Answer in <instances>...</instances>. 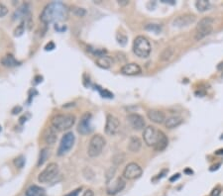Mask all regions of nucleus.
Wrapping results in <instances>:
<instances>
[{"label":"nucleus","instance_id":"obj_1","mask_svg":"<svg viewBox=\"0 0 223 196\" xmlns=\"http://www.w3.org/2000/svg\"><path fill=\"white\" fill-rule=\"evenodd\" d=\"M69 17V9L63 2H51L44 8L40 15V20L44 24L58 23L66 20Z\"/></svg>","mask_w":223,"mask_h":196},{"label":"nucleus","instance_id":"obj_2","mask_svg":"<svg viewBox=\"0 0 223 196\" xmlns=\"http://www.w3.org/2000/svg\"><path fill=\"white\" fill-rule=\"evenodd\" d=\"M152 51L151 44L144 36H138L133 42V52L141 59H147Z\"/></svg>","mask_w":223,"mask_h":196},{"label":"nucleus","instance_id":"obj_3","mask_svg":"<svg viewBox=\"0 0 223 196\" xmlns=\"http://www.w3.org/2000/svg\"><path fill=\"white\" fill-rule=\"evenodd\" d=\"M74 123H76V116L72 114H58L52 119V126L58 131L71 129Z\"/></svg>","mask_w":223,"mask_h":196},{"label":"nucleus","instance_id":"obj_4","mask_svg":"<svg viewBox=\"0 0 223 196\" xmlns=\"http://www.w3.org/2000/svg\"><path fill=\"white\" fill-rule=\"evenodd\" d=\"M213 23L214 19L211 17H204L198 22L196 26V34H194V40L200 41L206 36L210 35L213 31Z\"/></svg>","mask_w":223,"mask_h":196},{"label":"nucleus","instance_id":"obj_5","mask_svg":"<svg viewBox=\"0 0 223 196\" xmlns=\"http://www.w3.org/2000/svg\"><path fill=\"white\" fill-rule=\"evenodd\" d=\"M106 145V141H105L104 137L101 135L97 134L92 136V138L89 141L88 145V150L87 154L90 158H96L98 157L100 154L102 153L103 148Z\"/></svg>","mask_w":223,"mask_h":196},{"label":"nucleus","instance_id":"obj_6","mask_svg":"<svg viewBox=\"0 0 223 196\" xmlns=\"http://www.w3.org/2000/svg\"><path fill=\"white\" fill-rule=\"evenodd\" d=\"M58 173V165L56 162H51L38 176V180L41 183H47L54 179Z\"/></svg>","mask_w":223,"mask_h":196},{"label":"nucleus","instance_id":"obj_7","mask_svg":"<svg viewBox=\"0 0 223 196\" xmlns=\"http://www.w3.org/2000/svg\"><path fill=\"white\" fill-rule=\"evenodd\" d=\"M74 141H76V137H74L72 132H68V133L64 135L58 149V156H64L66 153H69L71 151V149L74 147Z\"/></svg>","mask_w":223,"mask_h":196},{"label":"nucleus","instance_id":"obj_8","mask_svg":"<svg viewBox=\"0 0 223 196\" xmlns=\"http://www.w3.org/2000/svg\"><path fill=\"white\" fill-rule=\"evenodd\" d=\"M143 173L142 167L136 162H130L126 165V167L123 170V177L129 180H133V179L139 178Z\"/></svg>","mask_w":223,"mask_h":196},{"label":"nucleus","instance_id":"obj_9","mask_svg":"<svg viewBox=\"0 0 223 196\" xmlns=\"http://www.w3.org/2000/svg\"><path fill=\"white\" fill-rule=\"evenodd\" d=\"M159 132L160 130L155 128L154 126H148L147 128H145L143 132V139L145 144L149 147L154 148L159 137Z\"/></svg>","mask_w":223,"mask_h":196},{"label":"nucleus","instance_id":"obj_10","mask_svg":"<svg viewBox=\"0 0 223 196\" xmlns=\"http://www.w3.org/2000/svg\"><path fill=\"white\" fill-rule=\"evenodd\" d=\"M120 130V122L118 118L113 115H107L106 124H105V133L108 136H115Z\"/></svg>","mask_w":223,"mask_h":196},{"label":"nucleus","instance_id":"obj_11","mask_svg":"<svg viewBox=\"0 0 223 196\" xmlns=\"http://www.w3.org/2000/svg\"><path fill=\"white\" fill-rule=\"evenodd\" d=\"M91 117L92 115L90 113L86 112L82 115V119H80L79 126H77V132L82 135H87L90 134L92 131V127H91Z\"/></svg>","mask_w":223,"mask_h":196},{"label":"nucleus","instance_id":"obj_12","mask_svg":"<svg viewBox=\"0 0 223 196\" xmlns=\"http://www.w3.org/2000/svg\"><path fill=\"white\" fill-rule=\"evenodd\" d=\"M194 22H196V16L191 14H185L175 18L172 21V26L178 27V28H183V27H188Z\"/></svg>","mask_w":223,"mask_h":196},{"label":"nucleus","instance_id":"obj_13","mask_svg":"<svg viewBox=\"0 0 223 196\" xmlns=\"http://www.w3.org/2000/svg\"><path fill=\"white\" fill-rule=\"evenodd\" d=\"M126 186V182L122 177H118L115 181H112L107 184V194L115 195L117 193L121 192Z\"/></svg>","mask_w":223,"mask_h":196},{"label":"nucleus","instance_id":"obj_14","mask_svg":"<svg viewBox=\"0 0 223 196\" xmlns=\"http://www.w3.org/2000/svg\"><path fill=\"white\" fill-rule=\"evenodd\" d=\"M127 121L134 130H142L144 129L145 125H146L144 118L141 115L136 114V113H132V114L128 115Z\"/></svg>","mask_w":223,"mask_h":196},{"label":"nucleus","instance_id":"obj_15","mask_svg":"<svg viewBox=\"0 0 223 196\" xmlns=\"http://www.w3.org/2000/svg\"><path fill=\"white\" fill-rule=\"evenodd\" d=\"M147 116L149 118V120H151L152 122L156 124H163L166 121V115L164 112L160 111V110L152 109L149 110L147 113Z\"/></svg>","mask_w":223,"mask_h":196},{"label":"nucleus","instance_id":"obj_16","mask_svg":"<svg viewBox=\"0 0 223 196\" xmlns=\"http://www.w3.org/2000/svg\"><path fill=\"white\" fill-rule=\"evenodd\" d=\"M121 73L124 75H137L141 73V67L135 62L126 63L121 67Z\"/></svg>","mask_w":223,"mask_h":196},{"label":"nucleus","instance_id":"obj_17","mask_svg":"<svg viewBox=\"0 0 223 196\" xmlns=\"http://www.w3.org/2000/svg\"><path fill=\"white\" fill-rule=\"evenodd\" d=\"M58 139V135H57V129L54 128V127H49V128L46 129L44 133V141L46 144L48 145H54V144L57 142Z\"/></svg>","mask_w":223,"mask_h":196},{"label":"nucleus","instance_id":"obj_18","mask_svg":"<svg viewBox=\"0 0 223 196\" xmlns=\"http://www.w3.org/2000/svg\"><path fill=\"white\" fill-rule=\"evenodd\" d=\"M168 144H169L168 137L166 136V134L164 133V132L160 131L159 132V137H158L157 143H156V145L154 146L155 151H164L167 147H168Z\"/></svg>","mask_w":223,"mask_h":196},{"label":"nucleus","instance_id":"obj_19","mask_svg":"<svg viewBox=\"0 0 223 196\" xmlns=\"http://www.w3.org/2000/svg\"><path fill=\"white\" fill-rule=\"evenodd\" d=\"M142 148V142L137 136H132L128 144V150L132 153H138Z\"/></svg>","mask_w":223,"mask_h":196},{"label":"nucleus","instance_id":"obj_20","mask_svg":"<svg viewBox=\"0 0 223 196\" xmlns=\"http://www.w3.org/2000/svg\"><path fill=\"white\" fill-rule=\"evenodd\" d=\"M113 63V60L112 57L109 56H102V57H98L96 59V65H98L99 67L104 68V70H108V68L111 67Z\"/></svg>","mask_w":223,"mask_h":196},{"label":"nucleus","instance_id":"obj_21","mask_svg":"<svg viewBox=\"0 0 223 196\" xmlns=\"http://www.w3.org/2000/svg\"><path fill=\"white\" fill-rule=\"evenodd\" d=\"M1 65L5 67H14L20 65V62L14 57L13 55H6L2 57L1 60Z\"/></svg>","mask_w":223,"mask_h":196},{"label":"nucleus","instance_id":"obj_22","mask_svg":"<svg viewBox=\"0 0 223 196\" xmlns=\"http://www.w3.org/2000/svg\"><path fill=\"white\" fill-rule=\"evenodd\" d=\"M26 196H47L44 188L38 185H31L26 190Z\"/></svg>","mask_w":223,"mask_h":196},{"label":"nucleus","instance_id":"obj_23","mask_svg":"<svg viewBox=\"0 0 223 196\" xmlns=\"http://www.w3.org/2000/svg\"><path fill=\"white\" fill-rule=\"evenodd\" d=\"M183 123V118L180 116H172V117L168 118L165 121V126L168 129H174L177 128Z\"/></svg>","mask_w":223,"mask_h":196},{"label":"nucleus","instance_id":"obj_24","mask_svg":"<svg viewBox=\"0 0 223 196\" xmlns=\"http://www.w3.org/2000/svg\"><path fill=\"white\" fill-rule=\"evenodd\" d=\"M174 54H175V49L172 48V47H168V48L164 49L163 52L161 53L160 55V60L161 62H168L172 59V57H174Z\"/></svg>","mask_w":223,"mask_h":196},{"label":"nucleus","instance_id":"obj_25","mask_svg":"<svg viewBox=\"0 0 223 196\" xmlns=\"http://www.w3.org/2000/svg\"><path fill=\"white\" fill-rule=\"evenodd\" d=\"M196 7L199 12H204L206 10H209L210 2L207 0H198L196 2Z\"/></svg>","mask_w":223,"mask_h":196},{"label":"nucleus","instance_id":"obj_26","mask_svg":"<svg viewBox=\"0 0 223 196\" xmlns=\"http://www.w3.org/2000/svg\"><path fill=\"white\" fill-rule=\"evenodd\" d=\"M49 154H50V151L49 149L47 148H44L43 150L41 151L40 153V157H39V159H38V164L37 165L38 167H41V165L44 164V162L47 161V159L49 158Z\"/></svg>","mask_w":223,"mask_h":196},{"label":"nucleus","instance_id":"obj_27","mask_svg":"<svg viewBox=\"0 0 223 196\" xmlns=\"http://www.w3.org/2000/svg\"><path fill=\"white\" fill-rule=\"evenodd\" d=\"M145 30L154 32L155 34H159V33L162 32V26L159 24H147L145 26Z\"/></svg>","mask_w":223,"mask_h":196},{"label":"nucleus","instance_id":"obj_28","mask_svg":"<svg viewBox=\"0 0 223 196\" xmlns=\"http://www.w3.org/2000/svg\"><path fill=\"white\" fill-rule=\"evenodd\" d=\"M116 40H117V43H118L120 46H125L128 42L127 36L122 34V33H117V34H116Z\"/></svg>","mask_w":223,"mask_h":196},{"label":"nucleus","instance_id":"obj_29","mask_svg":"<svg viewBox=\"0 0 223 196\" xmlns=\"http://www.w3.org/2000/svg\"><path fill=\"white\" fill-rule=\"evenodd\" d=\"M95 88L99 91L100 95H101L102 97H104V98H110V99L113 98V93H111L110 91H108V90H106V89H103V88H101L100 86H98V85H96Z\"/></svg>","mask_w":223,"mask_h":196},{"label":"nucleus","instance_id":"obj_30","mask_svg":"<svg viewBox=\"0 0 223 196\" xmlns=\"http://www.w3.org/2000/svg\"><path fill=\"white\" fill-rule=\"evenodd\" d=\"M25 162H26V161H25L24 156H19L14 159V164L18 168H23V167L25 165Z\"/></svg>","mask_w":223,"mask_h":196},{"label":"nucleus","instance_id":"obj_31","mask_svg":"<svg viewBox=\"0 0 223 196\" xmlns=\"http://www.w3.org/2000/svg\"><path fill=\"white\" fill-rule=\"evenodd\" d=\"M24 24H25V21L23 20L21 22V24L15 29V31H14V36H15V37H20L21 35H23V33L25 31V25Z\"/></svg>","mask_w":223,"mask_h":196},{"label":"nucleus","instance_id":"obj_32","mask_svg":"<svg viewBox=\"0 0 223 196\" xmlns=\"http://www.w3.org/2000/svg\"><path fill=\"white\" fill-rule=\"evenodd\" d=\"M115 172H116V167H111L109 169L107 170V172H106V183L108 184V183H110L111 182V180H112V178H113V176H114V174H115Z\"/></svg>","mask_w":223,"mask_h":196},{"label":"nucleus","instance_id":"obj_33","mask_svg":"<svg viewBox=\"0 0 223 196\" xmlns=\"http://www.w3.org/2000/svg\"><path fill=\"white\" fill-rule=\"evenodd\" d=\"M71 11L74 12V15L79 16V17H83L85 14H86V11L84 9H82V8H79V7H76L74 6L71 8Z\"/></svg>","mask_w":223,"mask_h":196},{"label":"nucleus","instance_id":"obj_34","mask_svg":"<svg viewBox=\"0 0 223 196\" xmlns=\"http://www.w3.org/2000/svg\"><path fill=\"white\" fill-rule=\"evenodd\" d=\"M7 13H8L7 7L5 6L3 3H1V2H0V18L4 17L5 15H7Z\"/></svg>","mask_w":223,"mask_h":196},{"label":"nucleus","instance_id":"obj_35","mask_svg":"<svg viewBox=\"0 0 223 196\" xmlns=\"http://www.w3.org/2000/svg\"><path fill=\"white\" fill-rule=\"evenodd\" d=\"M55 44L54 43H53V42H50L49 44H47V46L46 47H45V50H46V51H53V50H54L55 49Z\"/></svg>","mask_w":223,"mask_h":196},{"label":"nucleus","instance_id":"obj_36","mask_svg":"<svg viewBox=\"0 0 223 196\" xmlns=\"http://www.w3.org/2000/svg\"><path fill=\"white\" fill-rule=\"evenodd\" d=\"M79 191H82V188H77V189H76V190H74V191L69 192V194H66V195H65V196H77V195H79Z\"/></svg>","mask_w":223,"mask_h":196},{"label":"nucleus","instance_id":"obj_37","mask_svg":"<svg viewBox=\"0 0 223 196\" xmlns=\"http://www.w3.org/2000/svg\"><path fill=\"white\" fill-rule=\"evenodd\" d=\"M180 173H175V174H174L171 178H170V181H171V182H174V181H175V180H178V179L180 178Z\"/></svg>","mask_w":223,"mask_h":196},{"label":"nucleus","instance_id":"obj_38","mask_svg":"<svg viewBox=\"0 0 223 196\" xmlns=\"http://www.w3.org/2000/svg\"><path fill=\"white\" fill-rule=\"evenodd\" d=\"M117 3H118L120 6H126V5H128L130 3L128 0H119V1H117Z\"/></svg>","mask_w":223,"mask_h":196},{"label":"nucleus","instance_id":"obj_39","mask_svg":"<svg viewBox=\"0 0 223 196\" xmlns=\"http://www.w3.org/2000/svg\"><path fill=\"white\" fill-rule=\"evenodd\" d=\"M21 110H22V108H21L20 106H16L15 108H14V109L12 110V113H13L14 115H15V114H18L19 112H21Z\"/></svg>","mask_w":223,"mask_h":196},{"label":"nucleus","instance_id":"obj_40","mask_svg":"<svg viewBox=\"0 0 223 196\" xmlns=\"http://www.w3.org/2000/svg\"><path fill=\"white\" fill-rule=\"evenodd\" d=\"M93 195H94V194H93V191H92V190L87 189L86 191H84V193H83L82 196H93Z\"/></svg>","mask_w":223,"mask_h":196},{"label":"nucleus","instance_id":"obj_41","mask_svg":"<svg viewBox=\"0 0 223 196\" xmlns=\"http://www.w3.org/2000/svg\"><path fill=\"white\" fill-rule=\"evenodd\" d=\"M169 172V170L168 169H164L163 170V172H162L161 173H160V174H158V176H157V177H156V179H159V178H162V177H163V176H165V174H166V173L167 172Z\"/></svg>","mask_w":223,"mask_h":196},{"label":"nucleus","instance_id":"obj_42","mask_svg":"<svg viewBox=\"0 0 223 196\" xmlns=\"http://www.w3.org/2000/svg\"><path fill=\"white\" fill-rule=\"evenodd\" d=\"M219 167H220V164H215V165H212V167H211L209 168V170H210V172H213V170L218 169Z\"/></svg>","mask_w":223,"mask_h":196},{"label":"nucleus","instance_id":"obj_43","mask_svg":"<svg viewBox=\"0 0 223 196\" xmlns=\"http://www.w3.org/2000/svg\"><path fill=\"white\" fill-rule=\"evenodd\" d=\"M183 172H185V174H189V175H191L192 173H193V172H192L191 168H185V169L183 170Z\"/></svg>","mask_w":223,"mask_h":196},{"label":"nucleus","instance_id":"obj_44","mask_svg":"<svg viewBox=\"0 0 223 196\" xmlns=\"http://www.w3.org/2000/svg\"><path fill=\"white\" fill-rule=\"evenodd\" d=\"M215 154H217V156H221V154H223V149H219V150H217L215 151Z\"/></svg>","mask_w":223,"mask_h":196},{"label":"nucleus","instance_id":"obj_45","mask_svg":"<svg viewBox=\"0 0 223 196\" xmlns=\"http://www.w3.org/2000/svg\"><path fill=\"white\" fill-rule=\"evenodd\" d=\"M174 0H162L163 3H171V4H175V2H172Z\"/></svg>","mask_w":223,"mask_h":196},{"label":"nucleus","instance_id":"obj_46","mask_svg":"<svg viewBox=\"0 0 223 196\" xmlns=\"http://www.w3.org/2000/svg\"><path fill=\"white\" fill-rule=\"evenodd\" d=\"M218 194H219V190H218V189H214L213 192L211 193V195H212V196H215V195L217 196Z\"/></svg>","mask_w":223,"mask_h":196},{"label":"nucleus","instance_id":"obj_47","mask_svg":"<svg viewBox=\"0 0 223 196\" xmlns=\"http://www.w3.org/2000/svg\"><path fill=\"white\" fill-rule=\"evenodd\" d=\"M205 94V93L204 92H196V95H204Z\"/></svg>","mask_w":223,"mask_h":196},{"label":"nucleus","instance_id":"obj_48","mask_svg":"<svg viewBox=\"0 0 223 196\" xmlns=\"http://www.w3.org/2000/svg\"><path fill=\"white\" fill-rule=\"evenodd\" d=\"M1 130H2V128H1V126H0V132H1Z\"/></svg>","mask_w":223,"mask_h":196}]
</instances>
